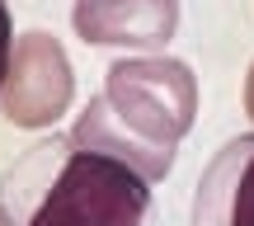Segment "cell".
I'll return each instance as SVG.
<instances>
[{
  "label": "cell",
  "mask_w": 254,
  "mask_h": 226,
  "mask_svg": "<svg viewBox=\"0 0 254 226\" xmlns=\"http://www.w3.org/2000/svg\"><path fill=\"white\" fill-rule=\"evenodd\" d=\"M198 113V80L179 57L113 62L104 90L75 118L71 142L136 170L146 184L165 179L174 151Z\"/></svg>",
  "instance_id": "obj_1"
},
{
  "label": "cell",
  "mask_w": 254,
  "mask_h": 226,
  "mask_svg": "<svg viewBox=\"0 0 254 226\" xmlns=\"http://www.w3.org/2000/svg\"><path fill=\"white\" fill-rule=\"evenodd\" d=\"M146 208L141 174L71 137L28 146L0 179L5 226H146Z\"/></svg>",
  "instance_id": "obj_2"
},
{
  "label": "cell",
  "mask_w": 254,
  "mask_h": 226,
  "mask_svg": "<svg viewBox=\"0 0 254 226\" xmlns=\"http://www.w3.org/2000/svg\"><path fill=\"white\" fill-rule=\"evenodd\" d=\"M71 94H75V75H71V62H66V47L43 28L14 38L9 71H5V85H0V109H5L9 123L52 127L71 109Z\"/></svg>",
  "instance_id": "obj_3"
},
{
  "label": "cell",
  "mask_w": 254,
  "mask_h": 226,
  "mask_svg": "<svg viewBox=\"0 0 254 226\" xmlns=\"http://www.w3.org/2000/svg\"><path fill=\"white\" fill-rule=\"evenodd\" d=\"M71 24L94 47L160 52L179 28V0H75Z\"/></svg>",
  "instance_id": "obj_4"
},
{
  "label": "cell",
  "mask_w": 254,
  "mask_h": 226,
  "mask_svg": "<svg viewBox=\"0 0 254 226\" xmlns=\"http://www.w3.org/2000/svg\"><path fill=\"white\" fill-rule=\"evenodd\" d=\"M189 226H254V132L212 155L193 193Z\"/></svg>",
  "instance_id": "obj_5"
},
{
  "label": "cell",
  "mask_w": 254,
  "mask_h": 226,
  "mask_svg": "<svg viewBox=\"0 0 254 226\" xmlns=\"http://www.w3.org/2000/svg\"><path fill=\"white\" fill-rule=\"evenodd\" d=\"M9 52H14V28H9V5L0 0V85H5V71H9Z\"/></svg>",
  "instance_id": "obj_6"
},
{
  "label": "cell",
  "mask_w": 254,
  "mask_h": 226,
  "mask_svg": "<svg viewBox=\"0 0 254 226\" xmlns=\"http://www.w3.org/2000/svg\"><path fill=\"white\" fill-rule=\"evenodd\" d=\"M245 113L254 118V62H250V75H245Z\"/></svg>",
  "instance_id": "obj_7"
},
{
  "label": "cell",
  "mask_w": 254,
  "mask_h": 226,
  "mask_svg": "<svg viewBox=\"0 0 254 226\" xmlns=\"http://www.w3.org/2000/svg\"><path fill=\"white\" fill-rule=\"evenodd\" d=\"M0 226H5V217H0Z\"/></svg>",
  "instance_id": "obj_8"
}]
</instances>
